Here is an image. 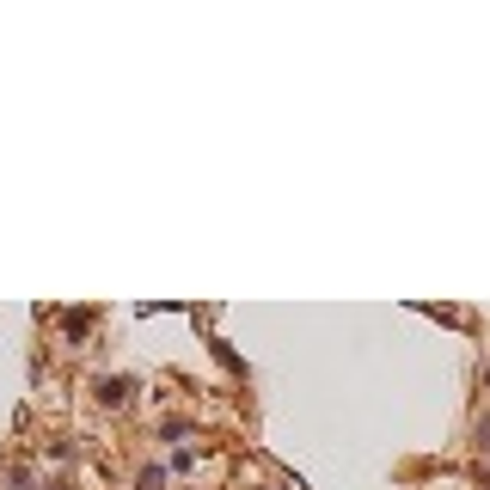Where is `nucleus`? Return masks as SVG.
Instances as JSON below:
<instances>
[{
	"label": "nucleus",
	"instance_id": "f257e3e1",
	"mask_svg": "<svg viewBox=\"0 0 490 490\" xmlns=\"http://www.w3.org/2000/svg\"><path fill=\"white\" fill-rule=\"evenodd\" d=\"M92 392H99V405H110V411H117V405H129V392H136V381H123V374H110V381H99Z\"/></svg>",
	"mask_w": 490,
	"mask_h": 490
},
{
	"label": "nucleus",
	"instance_id": "f03ea898",
	"mask_svg": "<svg viewBox=\"0 0 490 490\" xmlns=\"http://www.w3.org/2000/svg\"><path fill=\"white\" fill-rule=\"evenodd\" d=\"M62 331H68V344H86V331H92V313H68V319H62Z\"/></svg>",
	"mask_w": 490,
	"mask_h": 490
},
{
	"label": "nucleus",
	"instance_id": "7ed1b4c3",
	"mask_svg": "<svg viewBox=\"0 0 490 490\" xmlns=\"http://www.w3.org/2000/svg\"><path fill=\"white\" fill-rule=\"evenodd\" d=\"M136 490H166V466H141V472H136Z\"/></svg>",
	"mask_w": 490,
	"mask_h": 490
},
{
	"label": "nucleus",
	"instance_id": "20e7f679",
	"mask_svg": "<svg viewBox=\"0 0 490 490\" xmlns=\"http://www.w3.org/2000/svg\"><path fill=\"white\" fill-rule=\"evenodd\" d=\"M160 435H166V442H184V435H190V423H184V417H166V423H160Z\"/></svg>",
	"mask_w": 490,
	"mask_h": 490
},
{
	"label": "nucleus",
	"instance_id": "39448f33",
	"mask_svg": "<svg viewBox=\"0 0 490 490\" xmlns=\"http://www.w3.org/2000/svg\"><path fill=\"white\" fill-rule=\"evenodd\" d=\"M49 490H74V485H68V478H56V485H49Z\"/></svg>",
	"mask_w": 490,
	"mask_h": 490
},
{
	"label": "nucleus",
	"instance_id": "423d86ee",
	"mask_svg": "<svg viewBox=\"0 0 490 490\" xmlns=\"http://www.w3.org/2000/svg\"><path fill=\"white\" fill-rule=\"evenodd\" d=\"M485 386H490V368H485Z\"/></svg>",
	"mask_w": 490,
	"mask_h": 490
}]
</instances>
